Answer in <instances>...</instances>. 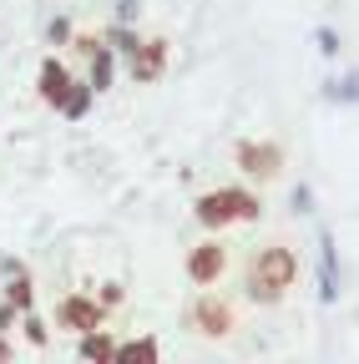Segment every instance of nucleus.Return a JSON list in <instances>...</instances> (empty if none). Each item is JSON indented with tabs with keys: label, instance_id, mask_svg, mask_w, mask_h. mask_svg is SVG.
I'll use <instances>...</instances> for the list:
<instances>
[{
	"label": "nucleus",
	"instance_id": "dca6fc26",
	"mask_svg": "<svg viewBox=\"0 0 359 364\" xmlns=\"http://www.w3.org/2000/svg\"><path fill=\"white\" fill-rule=\"evenodd\" d=\"M71 36H76V31H71V21H51V31H46V41H51V46H71Z\"/></svg>",
	"mask_w": 359,
	"mask_h": 364
},
{
	"label": "nucleus",
	"instance_id": "2eb2a0df",
	"mask_svg": "<svg viewBox=\"0 0 359 364\" xmlns=\"http://www.w3.org/2000/svg\"><path fill=\"white\" fill-rule=\"evenodd\" d=\"M92 299H97V309H102V314H107V309H117V304H122V299H127V289H122V284H117V279H112V284H102V289H97V294H92Z\"/></svg>",
	"mask_w": 359,
	"mask_h": 364
},
{
	"label": "nucleus",
	"instance_id": "f8f14e48",
	"mask_svg": "<svg viewBox=\"0 0 359 364\" xmlns=\"http://www.w3.org/2000/svg\"><path fill=\"white\" fill-rule=\"evenodd\" d=\"M112 364H157V339L147 334V339H127V344H117Z\"/></svg>",
	"mask_w": 359,
	"mask_h": 364
},
{
	"label": "nucleus",
	"instance_id": "4be33fe9",
	"mask_svg": "<svg viewBox=\"0 0 359 364\" xmlns=\"http://www.w3.org/2000/svg\"><path fill=\"white\" fill-rule=\"evenodd\" d=\"M11 318H16V309H6V304H0V334L11 329Z\"/></svg>",
	"mask_w": 359,
	"mask_h": 364
},
{
	"label": "nucleus",
	"instance_id": "f3484780",
	"mask_svg": "<svg viewBox=\"0 0 359 364\" xmlns=\"http://www.w3.org/2000/svg\"><path fill=\"white\" fill-rule=\"evenodd\" d=\"M26 339H31L36 349H41V344H46V324H41V318H36V314H26Z\"/></svg>",
	"mask_w": 359,
	"mask_h": 364
},
{
	"label": "nucleus",
	"instance_id": "f03ea898",
	"mask_svg": "<svg viewBox=\"0 0 359 364\" xmlns=\"http://www.w3.org/2000/svg\"><path fill=\"white\" fill-rule=\"evenodd\" d=\"M193 218L203 223V228H228V223H258L263 218V203H258V193L253 188H213V193H203L198 203H193Z\"/></svg>",
	"mask_w": 359,
	"mask_h": 364
},
{
	"label": "nucleus",
	"instance_id": "0eeeda50",
	"mask_svg": "<svg viewBox=\"0 0 359 364\" xmlns=\"http://www.w3.org/2000/svg\"><path fill=\"white\" fill-rule=\"evenodd\" d=\"M56 324L61 329H76V334H92V329H102V309H97L92 294H66L56 304Z\"/></svg>",
	"mask_w": 359,
	"mask_h": 364
},
{
	"label": "nucleus",
	"instance_id": "20e7f679",
	"mask_svg": "<svg viewBox=\"0 0 359 364\" xmlns=\"http://www.w3.org/2000/svg\"><path fill=\"white\" fill-rule=\"evenodd\" d=\"M233 162H238V172L243 177H253V182H268V177H279L284 172V147L279 142H258V136H243V142H233Z\"/></svg>",
	"mask_w": 359,
	"mask_h": 364
},
{
	"label": "nucleus",
	"instance_id": "f257e3e1",
	"mask_svg": "<svg viewBox=\"0 0 359 364\" xmlns=\"http://www.w3.org/2000/svg\"><path fill=\"white\" fill-rule=\"evenodd\" d=\"M299 253L289 248V243H268V248H258L253 253V263H248V299L253 304H279L294 284H299Z\"/></svg>",
	"mask_w": 359,
	"mask_h": 364
},
{
	"label": "nucleus",
	"instance_id": "39448f33",
	"mask_svg": "<svg viewBox=\"0 0 359 364\" xmlns=\"http://www.w3.org/2000/svg\"><path fill=\"white\" fill-rule=\"evenodd\" d=\"M167 36H152V41H137V51H132V61H127V71H132V81L137 86H152V81H162V71H167Z\"/></svg>",
	"mask_w": 359,
	"mask_h": 364
},
{
	"label": "nucleus",
	"instance_id": "6ab92c4d",
	"mask_svg": "<svg viewBox=\"0 0 359 364\" xmlns=\"http://www.w3.org/2000/svg\"><path fill=\"white\" fill-rule=\"evenodd\" d=\"M354 91H359V76H354V66H349V76L339 81V102H354Z\"/></svg>",
	"mask_w": 359,
	"mask_h": 364
},
{
	"label": "nucleus",
	"instance_id": "6e6552de",
	"mask_svg": "<svg viewBox=\"0 0 359 364\" xmlns=\"http://www.w3.org/2000/svg\"><path fill=\"white\" fill-rule=\"evenodd\" d=\"M66 86H71V71L61 56H46L41 61V102H46L51 112H61V97H66Z\"/></svg>",
	"mask_w": 359,
	"mask_h": 364
},
{
	"label": "nucleus",
	"instance_id": "9d476101",
	"mask_svg": "<svg viewBox=\"0 0 359 364\" xmlns=\"http://www.w3.org/2000/svg\"><path fill=\"white\" fill-rule=\"evenodd\" d=\"M86 61H92V76H86L92 97H107V91H112V81H117V56L102 46V51H97V56H86Z\"/></svg>",
	"mask_w": 359,
	"mask_h": 364
},
{
	"label": "nucleus",
	"instance_id": "9b49d317",
	"mask_svg": "<svg viewBox=\"0 0 359 364\" xmlns=\"http://www.w3.org/2000/svg\"><path fill=\"white\" fill-rule=\"evenodd\" d=\"M112 354H117V339H112L107 329L81 334V359H86V364H112Z\"/></svg>",
	"mask_w": 359,
	"mask_h": 364
},
{
	"label": "nucleus",
	"instance_id": "4468645a",
	"mask_svg": "<svg viewBox=\"0 0 359 364\" xmlns=\"http://www.w3.org/2000/svg\"><path fill=\"white\" fill-rule=\"evenodd\" d=\"M6 309H16V314H31V309H36V284H31V273H16V279L6 284Z\"/></svg>",
	"mask_w": 359,
	"mask_h": 364
},
{
	"label": "nucleus",
	"instance_id": "1a4fd4ad",
	"mask_svg": "<svg viewBox=\"0 0 359 364\" xmlns=\"http://www.w3.org/2000/svg\"><path fill=\"white\" fill-rule=\"evenodd\" d=\"M319 294H324V304L339 299V248H334V233H329V228L319 233Z\"/></svg>",
	"mask_w": 359,
	"mask_h": 364
},
{
	"label": "nucleus",
	"instance_id": "412c9836",
	"mask_svg": "<svg viewBox=\"0 0 359 364\" xmlns=\"http://www.w3.org/2000/svg\"><path fill=\"white\" fill-rule=\"evenodd\" d=\"M11 359H16V349H11V339H6V334H0V364H11Z\"/></svg>",
	"mask_w": 359,
	"mask_h": 364
},
{
	"label": "nucleus",
	"instance_id": "7ed1b4c3",
	"mask_svg": "<svg viewBox=\"0 0 359 364\" xmlns=\"http://www.w3.org/2000/svg\"><path fill=\"white\" fill-rule=\"evenodd\" d=\"M188 329L203 334V339H228V334L238 329V309H233V299H223V294L203 289V294L188 304Z\"/></svg>",
	"mask_w": 359,
	"mask_h": 364
},
{
	"label": "nucleus",
	"instance_id": "ddd939ff",
	"mask_svg": "<svg viewBox=\"0 0 359 364\" xmlns=\"http://www.w3.org/2000/svg\"><path fill=\"white\" fill-rule=\"evenodd\" d=\"M92 102H97V97H92V86H86V81H71V86H66V97H61V117L76 122V117L92 112Z\"/></svg>",
	"mask_w": 359,
	"mask_h": 364
},
{
	"label": "nucleus",
	"instance_id": "a211bd4d",
	"mask_svg": "<svg viewBox=\"0 0 359 364\" xmlns=\"http://www.w3.org/2000/svg\"><path fill=\"white\" fill-rule=\"evenodd\" d=\"M137 6H142V0H117V21L132 26V21H137Z\"/></svg>",
	"mask_w": 359,
	"mask_h": 364
},
{
	"label": "nucleus",
	"instance_id": "423d86ee",
	"mask_svg": "<svg viewBox=\"0 0 359 364\" xmlns=\"http://www.w3.org/2000/svg\"><path fill=\"white\" fill-rule=\"evenodd\" d=\"M223 273H228V248H223V243H198V248H188V284L213 289Z\"/></svg>",
	"mask_w": 359,
	"mask_h": 364
},
{
	"label": "nucleus",
	"instance_id": "aec40b11",
	"mask_svg": "<svg viewBox=\"0 0 359 364\" xmlns=\"http://www.w3.org/2000/svg\"><path fill=\"white\" fill-rule=\"evenodd\" d=\"M319 46H324V56H339V36L334 31H319Z\"/></svg>",
	"mask_w": 359,
	"mask_h": 364
}]
</instances>
